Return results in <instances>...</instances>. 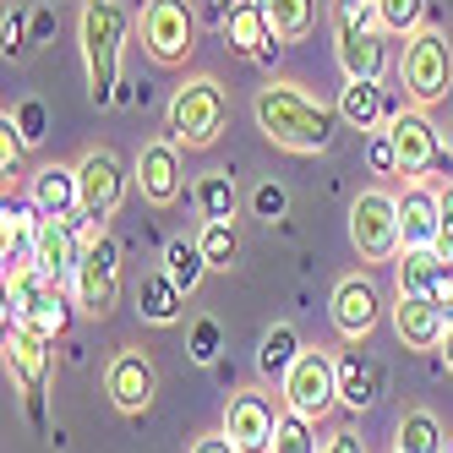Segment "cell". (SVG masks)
<instances>
[{
  "mask_svg": "<svg viewBox=\"0 0 453 453\" xmlns=\"http://www.w3.org/2000/svg\"><path fill=\"white\" fill-rule=\"evenodd\" d=\"M399 77H404V93L415 110H432L437 99H448L453 88V50L437 27H420L404 44V60H399Z\"/></svg>",
  "mask_w": 453,
  "mask_h": 453,
  "instance_id": "obj_6",
  "label": "cell"
},
{
  "mask_svg": "<svg viewBox=\"0 0 453 453\" xmlns=\"http://www.w3.org/2000/svg\"><path fill=\"white\" fill-rule=\"evenodd\" d=\"M448 453H453V448H448Z\"/></svg>",
  "mask_w": 453,
  "mask_h": 453,
  "instance_id": "obj_48",
  "label": "cell"
},
{
  "mask_svg": "<svg viewBox=\"0 0 453 453\" xmlns=\"http://www.w3.org/2000/svg\"><path fill=\"white\" fill-rule=\"evenodd\" d=\"M284 410H296L306 420H322L334 404H339V361L328 349H301V361L284 372Z\"/></svg>",
  "mask_w": 453,
  "mask_h": 453,
  "instance_id": "obj_10",
  "label": "cell"
},
{
  "mask_svg": "<svg viewBox=\"0 0 453 453\" xmlns=\"http://www.w3.org/2000/svg\"><path fill=\"white\" fill-rule=\"evenodd\" d=\"M104 394H110V404L120 410V415H142L148 404H153V394H158V372H153V361L142 349H120V355H110V366H104Z\"/></svg>",
  "mask_w": 453,
  "mask_h": 453,
  "instance_id": "obj_14",
  "label": "cell"
},
{
  "mask_svg": "<svg viewBox=\"0 0 453 453\" xmlns=\"http://www.w3.org/2000/svg\"><path fill=\"white\" fill-rule=\"evenodd\" d=\"M394 448H399V453H448L442 420H437L432 410H404V415H399V432H394Z\"/></svg>",
  "mask_w": 453,
  "mask_h": 453,
  "instance_id": "obj_28",
  "label": "cell"
},
{
  "mask_svg": "<svg viewBox=\"0 0 453 453\" xmlns=\"http://www.w3.org/2000/svg\"><path fill=\"white\" fill-rule=\"evenodd\" d=\"M142 50L153 66H186L191 50H197V17H191V0H142Z\"/></svg>",
  "mask_w": 453,
  "mask_h": 453,
  "instance_id": "obj_8",
  "label": "cell"
},
{
  "mask_svg": "<svg viewBox=\"0 0 453 453\" xmlns=\"http://www.w3.org/2000/svg\"><path fill=\"white\" fill-rule=\"evenodd\" d=\"M442 361H448V372H453V322H448V339H442Z\"/></svg>",
  "mask_w": 453,
  "mask_h": 453,
  "instance_id": "obj_45",
  "label": "cell"
},
{
  "mask_svg": "<svg viewBox=\"0 0 453 453\" xmlns=\"http://www.w3.org/2000/svg\"><path fill=\"white\" fill-rule=\"evenodd\" d=\"M273 453H322V442H317V420H306V415H296V410H284V415H279Z\"/></svg>",
  "mask_w": 453,
  "mask_h": 453,
  "instance_id": "obj_32",
  "label": "cell"
},
{
  "mask_svg": "<svg viewBox=\"0 0 453 453\" xmlns=\"http://www.w3.org/2000/svg\"><path fill=\"white\" fill-rule=\"evenodd\" d=\"M437 230H442V197H437V186L432 180H410L399 191V235H404V251H432Z\"/></svg>",
  "mask_w": 453,
  "mask_h": 453,
  "instance_id": "obj_18",
  "label": "cell"
},
{
  "mask_svg": "<svg viewBox=\"0 0 453 453\" xmlns=\"http://www.w3.org/2000/svg\"><path fill=\"white\" fill-rule=\"evenodd\" d=\"M186 349H191V361H197V366H213L219 355H224V328H219V317H197V322H191Z\"/></svg>",
  "mask_w": 453,
  "mask_h": 453,
  "instance_id": "obj_35",
  "label": "cell"
},
{
  "mask_svg": "<svg viewBox=\"0 0 453 453\" xmlns=\"http://www.w3.org/2000/svg\"><path fill=\"white\" fill-rule=\"evenodd\" d=\"M22 50V17H6V55Z\"/></svg>",
  "mask_w": 453,
  "mask_h": 453,
  "instance_id": "obj_43",
  "label": "cell"
},
{
  "mask_svg": "<svg viewBox=\"0 0 453 453\" xmlns=\"http://www.w3.org/2000/svg\"><path fill=\"white\" fill-rule=\"evenodd\" d=\"M361 6H377V0H334V12H361Z\"/></svg>",
  "mask_w": 453,
  "mask_h": 453,
  "instance_id": "obj_44",
  "label": "cell"
},
{
  "mask_svg": "<svg viewBox=\"0 0 453 453\" xmlns=\"http://www.w3.org/2000/svg\"><path fill=\"white\" fill-rule=\"evenodd\" d=\"M12 120H17V137H22L27 148H39V142L50 137V110H44L39 99H27V104H17V110H12Z\"/></svg>",
  "mask_w": 453,
  "mask_h": 453,
  "instance_id": "obj_36",
  "label": "cell"
},
{
  "mask_svg": "<svg viewBox=\"0 0 453 453\" xmlns=\"http://www.w3.org/2000/svg\"><path fill=\"white\" fill-rule=\"evenodd\" d=\"M334 361H339V404L344 410H366L382 394V372L366 361L361 349H344V355H334Z\"/></svg>",
  "mask_w": 453,
  "mask_h": 453,
  "instance_id": "obj_25",
  "label": "cell"
},
{
  "mask_svg": "<svg viewBox=\"0 0 453 453\" xmlns=\"http://www.w3.org/2000/svg\"><path fill=\"white\" fill-rule=\"evenodd\" d=\"M349 241L361 251V263H399L404 235H399V197L394 191H361L349 203Z\"/></svg>",
  "mask_w": 453,
  "mask_h": 453,
  "instance_id": "obj_7",
  "label": "cell"
},
{
  "mask_svg": "<svg viewBox=\"0 0 453 453\" xmlns=\"http://www.w3.org/2000/svg\"><path fill=\"white\" fill-rule=\"evenodd\" d=\"M301 349H306V344H301V334L289 328V322H273V328L263 334V344H257V372L284 382V372L301 361Z\"/></svg>",
  "mask_w": 453,
  "mask_h": 453,
  "instance_id": "obj_26",
  "label": "cell"
},
{
  "mask_svg": "<svg viewBox=\"0 0 453 453\" xmlns=\"http://www.w3.org/2000/svg\"><path fill=\"white\" fill-rule=\"evenodd\" d=\"M432 268H437V251H399V263H394L399 296H426V284H432Z\"/></svg>",
  "mask_w": 453,
  "mask_h": 453,
  "instance_id": "obj_33",
  "label": "cell"
},
{
  "mask_svg": "<svg viewBox=\"0 0 453 453\" xmlns=\"http://www.w3.org/2000/svg\"><path fill=\"white\" fill-rule=\"evenodd\" d=\"M377 317H382V301L366 273H349L334 284V328L344 344H366L377 334Z\"/></svg>",
  "mask_w": 453,
  "mask_h": 453,
  "instance_id": "obj_15",
  "label": "cell"
},
{
  "mask_svg": "<svg viewBox=\"0 0 453 453\" xmlns=\"http://www.w3.org/2000/svg\"><path fill=\"white\" fill-rule=\"evenodd\" d=\"M230 120V93L219 77H186L165 110V137L180 148H213Z\"/></svg>",
  "mask_w": 453,
  "mask_h": 453,
  "instance_id": "obj_3",
  "label": "cell"
},
{
  "mask_svg": "<svg viewBox=\"0 0 453 453\" xmlns=\"http://www.w3.org/2000/svg\"><path fill=\"white\" fill-rule=\"evenodd\" d=\"M426 301L453 322V263H442L437 257V268H432V284H426Z\"/></svg>",
  "mask_w": 453,
  "mask_h": 453,
  "instance_id": "obj_37",
  "label": "cell"
},
{
  "mask_svg": "<svg viewBox=\"0 0 453 453\" xmlns=\"http://www.w3.org/2000/svg\"><path fill=\"white\" fill-rule=\"evenodd\" d=\"M251 208H257V219H284V208H289V197H284V186H273V180H263L251 191Z\"/></svg>",
  "mask_w": 453,
  "mask_h": 453,
  "instance_id": "obj_40",
  "label": "cell"
},
{
  "mask_svg": "<svg viewBox=\"0 0 453 453\" xmlns=\"http://www.w3.org/2000/svg\"><path fill=\"white\" fill-rule=\"evenodd\" d=\"M39 224H44V213H39L34 203L6 197V208H0V263H6V273H17V268L34 263Z\"/></svg>",
  "mask_w": 453,
  "mask_h": 453,
  "instance_id": "obj_20",
  "label": "cell"
},
{
  "mask_svg": "<svg viewBox=\"0 0 453 453\" xmlns=\"http://www.w3.org/2000/svg\"><path fill=\"white\" fill-rule=\"evenodd\" d=\"M279 415L284 410H273L263 388H235L230 404H224V437L235 442V453H273Z\"/></svg>",
  "mask_w": 453,
  "mask_h": 453,
  "instance_id": "obj_13",
  "label": "cell"
},
{
  "mask_svg": "<svg viewBox=\"0 0 453 453\" xmlns=\"http://www.w3.org/2000/svg\"><path fill=\"white\" fill-rule=\"evenodd\" d=\"M399 110H388V93H382V77H344L339 88V120L349 132H377L382 120H394Z\"/></svg>",
  "mask_w": 453,
  "mask_h": 453,
  "instance_id": "obj_22",
  "label": "cell"
},
{
  "mask_svg": "<svg viewBox=\"0 0 453 453\" xmlns=\"http://www.w3.org/2000/svg\"><path fill=\"white\" fill-rule=\"evenodd\" d=\"M388 137L399 148V175L404 180H437L448 186L453 175V148L442 142V132L426 120V110H399L388 120Z\"/></svg>",
  "mask_w": 453,
  "mask_h": 453,
  "instance_id": "obj_5",
  "label": "cell"
},
{
  "mask_svg": "<svg viewBox=\"0 0 453 453\" xmlns=\"http://www.w3.org/2000/svg\"><path fill=\"white\" fill-rule=\"evenodd\" d=\"M137 311H142V322H153V328H170V322H180V311H186V289L165 268H153L137 284Z\"/></svg>",
  "mask_w": 453,
  "mask_h": 453,
  "instance_id": "obj_24",
  "label": "cell"
},
{
  "mask_svg": "<svg viewBox=\"0 0 453 453\" xmlns=\"http://www.w3.org/2000/svg\"><path fill=\"white\" fill-rule=\"evenodd\" d=\"M366 158H372V170H377V175H399V148H394V137H388V132H372Z\"/></svg>",
  "mask_w": 453,
  "mask_h": 453,
  "instance_id": "obj_39",
  "label": "cell"
},
{
  "mask_svg": "<svg viewBox=\"0 0 453 453\" xmlns=\"http://www.w3.org/2000/svg\"><path fill=\"white\" fill-rule=\"evenodd\" d=\"M132 34V12L120 0H82V60L93 104H110L120 88V50Z\"/></svg>",
  "mask_w": 453,
  "mask_h": 453,
  "instance_id": "obj_2",
  "label": "cell"
},
{
  "mask_svg": "<svg viewBox=\"0 0 453 453\" xmlns=\"http://www.w3.org/2000/svg\"><path fill=\"white\" fill-rule=\"evenodd\" d=\"M72 301H77V311L93 317V322H104V317L115 311V301H120V246L110 241V230H104L99 241H88L82 268H77V279H72Z\"/></svg>",
  "mask_w": 453,
  "mask_h": 453,
  "instance_id": "obj_11",
  "label": "cell"
},
{
  "mask_svg": "<svg viewBox=\"0 0 453 453\" xmlns=\"http://www.w3.org/2000/svg\"><path fill=\"white\" fill-rule=\"evenodd\" d=\"M77 180H82V213L72 224L82 230V241H99L104 224H110V213L126 197V170H120V158L110 148H88L82 165H77Z\"/></svg>",
  "mask_w": 453,
  "mask_h": 453,
  "instance_id": "obj_9",
  "label": "cell"
},
{
  "mask_svg": "<svg viewBox=\"0 0 453 453\" xmlns=\"http://www.w3.org/2000/svg\"><path fill=\"white\" fill-rule=\"evenodd\" d=\"M197 246L208 257V268H235V257H241V235H235V224H224V219H203Z\"/></svg>",
  "mask_w": 453,
  "mask_h": 453,
  "instance_id": "obj_31",
  "label": "cell"
},
{
  "mask_svg": "<svg viewBox=\"0 0 453 453\" xmlns=\"http://www.w3.org/2000/svg\"><path fill=\"white\" fill-rule=\"evenodd\" d=\"M257 6L268 12L279 44H296V39H306L317 27V0H257Z\"/></svg>",
  "mask_w": 453,
  "mask_h": 453,
  "instance_id": "obj_29",
  "label": "cell"
},
{
  "mask_svg": "<svg viewBox=\"0 0 453 453\" xmlns=\"http://www.w3.org/2000/svg\"><path fill=\"white\" fill-rule=\"evenodd\" d=\"M322 453H366V437L349 432V426H339V432L322 437Z\"/></svg>",
  "mask_w": 453,
  "mask_h": 453,
  "instance_id": "obj_41",
  "label": "cell"
},
{
  "mask_svg": "<svg viewBox=\"0 0 453 453\" xmlns=\"http://www.w3.org/2000/svg\"><path fill=\"white\" fill-rule=\"evenodd\" d=\"M72 306L77 301H66V289H60L50 273H39L34 263L6 273V322H27V328L60 339L66 322H72Z\"/></svg>",
  "mask_w": 453,
  "mask_h": 453,
  "instance_id": "obj_4",
  "label": "cell"
},
{
  "mask_svg": "<svg viewBox=\"0 0 453 453\" xmlns=\"http://www.w3.org/2000/svg\"><path fill=\"white\" fill-rule=\"evenodd\" d=\"M394 453H399V448H394Z\"/></svg>",
  "mask_w": 453,
  "mask_h": 453,
  "instance_id": "obj_47",
  "label": "cell"
},
{
  "mask_svg": "<svg viewBox=\"0 0 453 453\" xmlns=\"http://www.w3.org/2000/svg\"><path fill=\"white\" fill-rule=\"evenodd\" d=\"M82 251H88V241H82V230L72 219H44L39 224V246H34V268L50 273L60 289H72V279L82 268Z\"/></svg>",
  "mask_w": 453,
  "mask_h": 453,
  "instance_id": "obj_16",
  "label": "cell"
},
{
  "mask_svg": "<svg viewBox=\"0 0 453 453\" xmlns=\"http://www.w3.org/2000/svg\"><path fill=\"white\" fill-rule=\"evenodd\" d=\"M382 34H420V17H426V0H377Z\"/></svg>",
  "mask_w": 453,
  "mask_h": 453,
  "instance_id": "obj_34",
  "label": "cell"
},
{
  "mask_svg": "<svg viewBox=\"0 0 453 453\" xmlns=\"http://www.w3.org/2000/svg\"><path fill=\"white\" fill-rule=\"evenodd\" d=\"M22 137H17V120H12V110L0 115V170H6V180L17 175V165H22Z\"/></svg>",
  "mask_w": 453,
  "mask_h": 453,
  "instance_id": "obj_38",
  "label": "cell"
},
{
  "mask_svg": "<svg viewBox=\"0 0 453 453\" xmlns=\"http://www.w3.org/2000/svg\"><path fill=\"white\" fill-rule=\"evenodd\" d=\"M394 334L404 339V349H442L448 317H442L426 296H399V301H394Z\"/></svg>",
  "mask_w": 453,
  "mask_h": 453,
  "instance_id": "obj_23",
  "label": "cell"
},
{
  "mask_svg": "<svg viewBox=\"0 0 453 453\" xmlns=\"http://www.w3.org/2000/svg\"><path fill=\"white\" fill-rule=\"evenodd\" d=\"M257 132H263L273 148L284 153H322L334 142V115L322 99H311V93L301 82H268L257 88Z\"/></svg>",
  "mask_w": 453,
  "mask_h": 453,
  "instance_id": "obj_1",
  "label": "cell"
},
{
  "mask_svg": "<svg viewBox=\"0 0 453 453\" xmlns=\"http://www.w3.org/2000/svg\"><path fill=\"white\" fill-rule=\"evenodd\" d=\"M191 453H235V442L224 437V432H208V437H197V442H191Z\"/></svg>",
  "mask_w": 453,
  "mask_h": 453,
  "instance_id": "obj_42",
  "label": "cell"
},
{
  "mask_svg": "<svg viewBox=\"0 0 453 453\" xmlns=\"http://www.w3.org/2000/svg\"><path fill=\"white\" fill-rule=\"evenodd\" d=\"M50 334L27 328V322H6V372L12 382L22 388L27 399V415H34V426H44V382H50Z\"/></svg>",
  "mask_w": 453,
  "mask_h": 453,
  "instance_id": "obj_12",
  "label": "cell"
},
{
  "mask_svg": "<svg viewBox=\"0 0 453 453\" xmlns=\"http://www.w3.org/2000/svg\"><path fill=\"white\" fill-rule=\"evenodd\" d=\"M448 148H453V132H448Z\"/></svg>",
  "mask_w": 453,
  "mask_h": 453,
  "instance_id": "obj_46",
  "label": "cell"
},
{
  "mask_svg": "<svg viewBox=\"0 0 453 453\" xmlns=\"http://www.w3.org/2000/svg\"><path fill=\"white\" fill-rule=\"evenodd\" d=\"M27 203H34L44 219H77V213H82L77 165H39L34 180H27Z\"/></svg>",
  "mask_w": 453,
  "mask_h": 453,
  "instance_id": "obj_19",
  "label": "cell"
},
{
  "mask_svg": "<svg viewBox=\"0 0 453 453\" xmlns=\"http://www.w3.org/2000/svg\"><path fill=\"white\" fill-rule=\"evenodd\" d=\"M137 186H142V203L170 208L180 191H186V175H180V142H170V137L142 142V153H137Z\"/></svg>",
  "mask_w": 453,
  "mask_h": 453,
  "instance_id": "obj_17",
  "label": "cell"
},
{
  "mask_svg": "<svg viewBox=\"0 0 453 453\" xmlns=\"http://www.w3.org/2000/svg\"><path fill=\"white\" fill-rule=\"evenodd\" d=\"M191 203L203 208V219L235 224V203H241L235 175H230V170H208V175H197V186H191Z\"/></svg>",
  "mask_w": 453,
  "mask_h": 453,
  "instance_id": "obj_27",
  "label": "cell"
},
{
  "mask_svg": "<svg viewBox=\"0 0 453 453\" xmlns=\"http://www.w3.org/2000/svg\"><path fill=\"white\" fill-rule=\"evenodd\" d=\"M224 44L235 55H246V60H273L279 55V34H273V22H268V12L257 6V0L230 6V17H224Z\"/></svg>",
  "mask_w": 453,
  "mask_h": 453,
  "instance_id": "obj_21",
  "label": "cell"
},
{
  "mask_svg": "<svg viewBox=\"0 0 453 453\" xmlns=\"http://www.w3.org/2000/svg\"><path fill=\"white\" fill-rule=\"evenodd\" d=\"M165 273L186 289V296H191V289H197L203 284V273H208V257H203V246L197 241H186V235H175L170 246H165Z\"/></svg>",
  "mask_w": 453,
  "mask_h": 453,
  "instance_id": "obj_30",
  "label": "cell"
}]
</instances>
